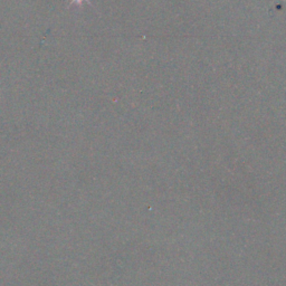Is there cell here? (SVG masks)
Wrapping results in <instances>:
<instances>
[{
	"label": "cell",
	"instance_id": "1",
	"mask_svg": "<svg viewBox=\"0 0 286 286\" xmlns=\"http://www.w3.org/2000/svg\"><path fill=\"white\" fill-rule=\"evenodd\" d=\"M82 2H84V0H72L70 4H80ZM86 2H88V0H86Z\"/></svg>",
	"mask_w": 286,
	"mask_h": 286
}]
</instances>
